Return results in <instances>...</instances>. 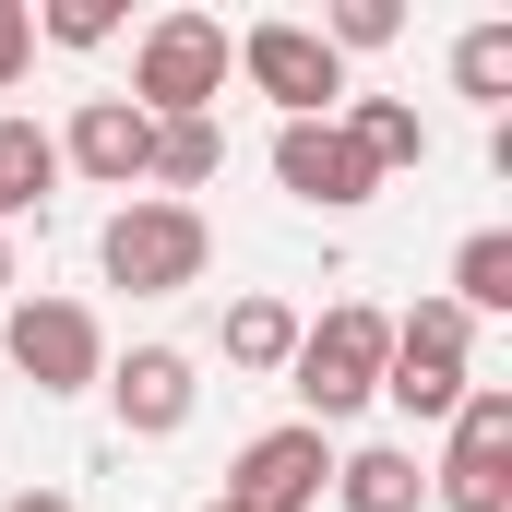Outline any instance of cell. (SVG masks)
I'll return each mask as SVG.
<instances>
[{
  "label": "cell",
  "mask_w": 512,
  "mask_h": 512,
  "mask_svg": "<svg viewBox=\"0 0 512 512\" xmlns=\"http://www.w3.org/2000/svg\"><path fill=\"white\" fill-rule=\"evenodd\" d=\"M382 358H393V322L370 310V298H346V310L298 322V358H286V393L310 405V429H334V417H358V405L382 393Z\"/></svg>",
  "instance_id": "obj_1"
},
{
  "label": "cell",
  "mask_w": 512,
  "mask_h": 512,
  "mask_svg": "<svg viewBox=\"0 0 512 512\" xmlns=\"http://www.w3.org/2000/svg\"><path fill=\"white\" fill-rule=\"evenodd\" d=\"M96 262H108V286H131V298H179V286H203L215 227H203V203H155V191H131L120 215H108V239H96Z\"/></svg>",
  "instance_id": "obj_2"
},
{
  "label": "cell",
  "mask_w": 512,
  "mask_h": 512,
  "mask_svg": "<svg viewBox=\"0 0 512 512\" xmlns=\"http://www.w3.org/2000/svg\"><path fill=\"white\" fill-rule=\"evenodd\" d=\"M227 96V24L215 12H155L131 48V108L143 120H215Z\"/></svg>",
  "instance_id": "obj_3"
},
{
  "label": "cell",
  "mask_w": 512,
  "mask_h": 512,
  "mask_svg": "<svg viewBox=\"0 0 512 512\" xmlns=\"http://www.w3.org/2000/svg\"><path fill=\"white\" fill-rule=\"evenodd\" d=\"M477 322L453 310V298H417L405 322H393V358H382V393L405 405V417H453L465 393H477Z\"/></svg>",
  "instance_id": "obj_4"
},
{
  "label": "cell",
  "mask_w": 512,
  "mask_h": 512,
  "mask_svg": "<svg viewBox=\"0 0 512 512\" xmlns=\"http://www.w3.org/2000/svg\"><path fill=\"white\" fill-rule=\"evenodd\" d=\"M0 346H12V370H24L36 393H84V382H108V334H96V310H84V298H12Z\"/></svg>",
  "instance_id": "obj_5"
},
{
  "label": "cell",
  "mask_w": 512,
  "mask_h": 512,
  "mask_svg": "<svg viewBox=\"0 0 512 512\" xmlns=\"http://www.w3.org/2000/svg\"><path fill=\"white\" fill-rule=\"evenodd\" d=\"M441 512H512V393L477 382L453 405V453H441Z\"/></svg>",
  "instance_id": "obj_6"
},
{
  "label": "cell",
  "mask_w": 512,
  "mask_h": 512,
  "mask_svg": "<svg viewBox=\"0 0 512 512\" xmlns=\"http://www.w3.org/2000/svg\"><path fill=\"white\" fill-rule=\"evenodd\" d=\"M227 60L251 72V96H274L286 120H334V96H346V60L322 48V24H251Z\"/></svg>",
  "instance_id": "obj_7"
},
{
  "label": "cell",
  "mask_w": 512,
  "mask_h": 512,
  "mask_svg": "<svg viewBox=\"0 0 512 512\" xmlns=\"http://www.w3.org/2000/svg\"><path fill=\"white\" fill-rule=\"evenodd\" d=\"M322 489H334V441H322L310 417H298V429H262L251 453L227 465V501L239 512H310Z\"/></svg>",
  "instance_id": "obj_8"
},
{
  "label": "cell",
  "mask_w": 512,
  "mask_h": 512,
  "mask_svg": "<svg viewBox=\"0 0 512 512\" xmlns=\"http://www.w3.org/2000/svg\"><path fill=\"white\" fill-rule=\"evenodd\" d=\"M274 179H286L298 203H322V215H358V203L382 191V167L346 143V120H286L274 131Z\"/></svg>",
  "instance_id": "obj_9"
},
{
  "label": "cell",
  "mask_w": 512,
  "mask_h": 512,
  "mask_svg": "<svg viewBox=\"0 0 512 512\" xmlns=\"http://www.w3.org/2000/svg\"><path fill=\"white\" fill-rule=\"evenodd\" d=\"M143 155H155V120L131 96H84L72 131H60V167H84L96 191H143Z\"/></svg>",
  "instance_id": "obj_10"
},
{
  "label": "cell",
  "mask_w": 512,
  "mask_h": 512,
  "mask_svg": "<svg viewBox=\"0 0 512 512\" xmlns=\"http://www.w3.org/2000/svg\"><path fill=\"white\" fill-rule=\"evenodd\" d=\"M108 405H120L131 441H167V429H191L203 382H191V358H179V346H131L120 370H108Z\"/></svg>",
  "instance_id": "obj_11"
},
{
  "label": "cell",
  "mask_w": 512,
  "mask_h": 512,
  "mask_svg": "<svg viewBox=\"0 0 512 512\" xmlns=\"http://www.w3.org/2000/svg\"><path fill=\"white\" fill-rule=\"evenodd\" d=\"M334 501H346V512H417V501H429V477H417L405 441H370V453L334 465Z\"/></svg>",
  "instance_id": "obj_12"
},
{
  "label": "cell",
  "mask_w": 512,
  "mask_h": 512,
  "mask_svg": "<svg viewBox=\"0 0 512 512\" xmlns=\"http://www.w3.org/2000/svg\"><path fill=\"white\" fill-rule=\"evenodd\" d=\"M215 167H227V131H215V120H155V155H143V191H155V203L203 191Z\"/></svg>",
  "instance_id": "obj_13"
},
{
  "label": "cell",
  "mask_w": 512,
  "mask_h": 512,
  "mask_svg": "<svg viewBox=\"0 0 512 512\" xmlns=\"http://www.w3.org/2000/svg\"><path fill=\"white\" fill-rule=\"evenodd\" d=\"M346 143H358L382 179L393 167H429V120H417L405 96H346Z\"/></svg>",
  "instance_id": "obj_14"
},
{
  "label": "cell",
  "mask_w": 512,
  "mask_h": 512,
  "mask_svg": "<svg viewBox=\"0 0 512 512\" xmlns=\"http://www.w3.org/2000/svg\"><path fill=\"white\" fill-rule=\"evenodd\" d=\"M286 358H298V310H286V298H239V310H227V370L274 382Z\"/></svg>",
  "instance_id": "obj_15"
},
{
  "label": "cell",
  "mask_w": 512,
  "mask_h": 512,
  "mask_svg": "<svg viewBox=\"0 0 512 512\" xmlns=\"http://www.w3.org/2000/svg\"><path fill=\"white\" fill-rule=\"evenodd\" d=\"M48 179H60V143H48L36 120H0V227H12V215H36V203H48Z\"/></svg>",
  "instance_id": "obj_16"
},
{
  "label": "cell",
  "mask_w": 512,
  "mask_h": 512,
  "mask_svg": "<svg viewBox=\"0 0 512 512\" xmlns=\"http://www.w3.org/2000/svg\"><path fill=\"white\" fill-rule=\"evenodd\" d=\"M453 310L477 322V310H512V239L501 227H477L465 251H453Z\"/></svg>",
  "instance_id": "obj_17"
},
{
  "label": "cell",
  "mask_w": 512,
  "mask_h": 512,
  "mask_svg": "<svg viewBox=\"0 0 512 512\" xmlns=\"http://www.w3.org/2000/svg\"><path fill=\"white\" fill-rule=\"evenodd\" d=\"M453 84H465L477 108H501V96H512V24H465V48H453Z\"/></svg>",
  "instance_id": "obj_18"
},
{
  "label": "cell",
  "mask_w": 512,
  "mask_h": 512,
  "mask_svg": "<svg viewBox=\"0 0 512 512\" xmlns=\"http://www.w3.org/2000/svg\"><path fill=\"white\" fill-rule=\"evenodd\" d=\"M48 36L60 48H108L120 36V0H48Z\"/></svg>",
  "instance_id": "obj_19"
},
{
  "label": "cell",
  "mask_w": 512,
  "mask_h": 512,
  "mask_svg": "<svg viewBox=\"0 0 512 512\" xmlns=\"http://www.w3.org/2000/svg\"><path fill=\"white\" fill-rule=\"evenodd\" d=\"M393 24H405V12H393V0H346V12H334V24H322V48H334V60H346V48H382Z\"/></svg>",
  "instance_id": "obj_20"
},
{
  "label": "cell",
  "mask_w": 512,
  "mask_h": 512,
  "mask_svg": "<svg viewBox=\"0 0 512 512\" xmlns=\"http://www.w3.org/2000/svg\"><path fill=\"white\" fill-rule=\"evenodd\" d=\"M24 60H36V12L0 0V84H24Z\"/></svg>",
  "instance_id": "obj_21"
},
{
  "label": "cell",
  "mask_w": 512,
  "mask_h": 512,
  "mask_svg": "<svg viewBox=\"0 0 512 512\" xmlns=\"http://www.w3.org/2000/svg\"><path fill=\"white\" fill-rule=\"evenodd\" d=\"M12 512H72V501H60V489H24V501H12Z\"/></svg>",
  "instance_id": "obj_22"
},
{
  "label": "cell",
  "mask_w": 512,
  "mask_h": 512,
  "mask_svg": "<svg viewBox=\"0 0 512 512\" xmlns=\"http://www.w3.org/2000/svg\"><path fill=\"white\" fill-rule=\"evenodd\" d=\"M0 298H12V239H0Z\"/></svg>",
  "instance_id": "obj_23"
},
{
  "label": "cell",
  "mask_w": 512,
  "mask_h": 512,
  "mask_svg": "<svg viewBox=\"0 0 512 512\" xmlns=\"http://www.w3.org/2000/svg\"><path fill=\"white\" fill-rule=\"evenodd\" d=\"M203 512H239V501H203Z\"/></svg>",
  "instance_id": "obj_24"
}]
</instances>
